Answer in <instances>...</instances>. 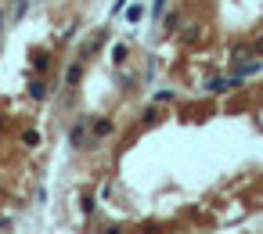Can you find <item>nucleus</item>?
<instances>
[{"label":"nucleus","mask_w":263,"mask_h":234,"mask_svg":"<svg viewBox=\"0 0 263 234\" xmlns=\"http://www.w3.org/2000/svg\"><path fill=\"white\" fill-rule=\"evenodd\" d=\"M105 234H123V230H119V227H108V230H105Z\"/></svg>","instance_id":"11"},{"label":"nucleus","mask_w":263,"mask_h":234,"mask_svg":"<svg viewBox=\"0 0 263 234\" xmlns=\"http://www.w3.org/2000/svg\"><path fill=\"white\" fill-rule=\"evenodd\" d=\"M80 72H83V65H69V72H65V83H69V87H76V83H80Z\"/></svg>","instance_id":"4"},{"label":"nucleus","mask_w":263,"mask_h":234,"mask_svg":"<svg viewBox=\"0 0 263 234\" xmlns=\"http://www.w3.org/2000/svg\"><path fill=\"white\" fill-rule=\"evenodd\" d=\"M123 15H126V22H141V18H144V8H141V4H126Z\"/></svg>","instance_id":"3"},{"label":"nucleus","mask_w":263,"mask_h":234,"mask_svg":"<svg viewBox=\"0 0 263 234\" xmlns=\"http://www.w3.org/2000/svg\"><path fill=\"white\" fill-rule=\"evenodd\" d=\"M69 137H72V144H80V141L87 137V133H83V123H76V126H72V133H69Z\"/></svg>","instance_id":"7"},{"label":"nucleus","mask_w":263,"mask_h":234,"mask_svg":"<svg viewBox=\"0 0 263 234\" xmlns=\"http://www.w3.org/2000/svg\"><path fill=\"white\" fill-rule=\"evenodd\" d=\"M112 133V119H97L94 123V137H108Z\"/></svg>","instance_id":"5"},{"label":"nucleus","mask_w":263,"mask_h":234,"mask_svg":"<svg viewBox=\"0 0 263 234\" xmlns=\"http://www.w3.org/2000/svg\"><path fill=\"white\" fill-rule=\"evenodd\" d=\"M126 11V0H116V4H112V15H123Z\"/></svg>","instance_id":"9"},{"label":"nucleus","mask_w":263,"mask_h":234,"mask_svg":"<svg viewBox=\"0 0 263 234\" xmlns=\"http://www.w3.org/2000/svg\"><path fill=\"white\" fill-rule=\"evenodd\" d=\"M126 58V44H116V47H112V61H123Z\"/></svg>","instance_id":"8"},{"label":"nucleus","mask_w":263,"mask_h":234,"mask_svg":"<svg viewBox=\"0 0 263 234\" xmlns=\"http://www.w3.org/2000/svg\"><path fill=\"white\" fill-rule=\"evenodd\" d=\"M256 54H263V40H259V44H256Z\"/></svg>","instance_id":"12"},{"label":"nucleus","mask_w":263,"mask_h":234,"mask_svg":"<svg viewBox=\"0 0 263 234\" xmlns=\"http://www.w3.org/2000/svg\"><path fill=\"white\" fill-rule=\"evenodd\" d=\"M162 8H166V0H155V8H152V11H155V15H162Z\"/></svg>","instance_id":"10"},{"label":"nucleus","mask_w":263,"mask_h":234,"mask_svg":"<svg viewBox=\"0 0 263 234\" xmlns=\"http://www.w3.org/2000/svg\"><path fill=\"white\" fill-rule=\"evenodd\" d=\"M29 97H32V101H44V97H47V83H44V80H32V83H29Z\"/></svg>","instance_id":"2"},{"label":"nucleus","mask_w":263,"mask_h":234,"mask_svg":"<svg viewBox=\"0 0 263 234\" xmlns=\"http://www.w3.org/2000/svg\"><path fill=\"white\" fill-rule=\"evenodd\" d=\"M177 97V90H159L155 94V105H166V101H173Z\"/></svg>","instance_id":"6"},{"label":"nucleus","mask_w":263,"mask_h":234,"mask_svg":"<svg viewBox=\"0 0 263 234\" xmlns=\"http://www.w3.org/2000/svg\"><path fill=\"white\" fill-rule=\"evenodd\" d=\"M238 87H242V76L235 72V76H216V80H209V87H206V90L220 97V94H231V90H238Z\"/></svg>","instance_id":"1"}]
</instances>
